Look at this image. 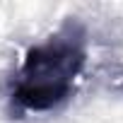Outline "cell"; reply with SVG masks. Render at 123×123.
Returning a JSON list of instances; mask_svg holds the SVG:
<instances>
[{"instance_id":"obj_1","label":"cell","mask_w":123,"mask_h":123,"mask_svg":"<svg viewBox=\"0 0 123 123\" xmlns=\"http://www.w3.org/2000/svg\"><path fill=\"white\" fill-rule=\"evenodd\" d=\"M85 29L65 22L48 41L27 51L19 82L12 92L15 101L29 111H48L63 104L73 92V80L85 68Z\"/></svg>"}]
</instances>
